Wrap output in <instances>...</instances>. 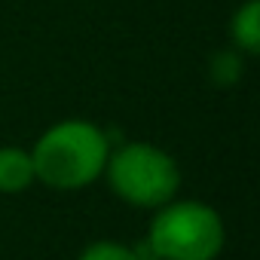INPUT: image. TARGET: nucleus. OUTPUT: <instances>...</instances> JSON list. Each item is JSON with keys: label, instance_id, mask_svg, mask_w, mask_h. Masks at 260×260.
<instances>
[{"label": "nucleus", "instance_id": "f257e3e1", "mask_svg": "<svg viewBox=\"0 0 260 260\" xmlns=\"http://www.w3.org/2000/svg\"><path fill=\"white\" fill-rule=\"evenodd\" d=\"M110 138L92 119L52 122L31 147L34 178L52 190H83L104 175Z\"/></svg>", "mask_w": 260, "mask_h": 260}, {"label": "nucleus", "instance_id": "f03ea898", "mask_svg": "<svg viewBox=\"0 0 260 260\" xmlns=\"http://www.w3.org/2000/svg\"><path fill=\"white\" fill-rule=\"evenodd\" d=\"M110 190L135 208H159L172 202L181 190L178 159L150 141H125L110 147L104 175Z\"/></svg>", "mask_w": 260, "mask_h": 260}, {"label": "nucleus", "instance_id": "7ed1b4c3", "mask_svg": "<svg viewBox=\"0 0 260 260\" xmlns=\"http://www.w3.org/2000/svg\"><path fill=\"white\" fill-rule=\"evenodd\" d=\"M147 248L159 260H214L223 251V217L199 199H172L153 208Z\"/></svg>", "mask_w": 260, "mask_h": 260}, {"label": "nucleus", "instance_id": "20e7f679", "mask_svg": "<svg viewBox=\"0 0 260 260\" xmlns=\"http://www.w3.org/2000/svg\"><path fill=\"white\" fill-rule=\"evenodd\" d=\"M34 159L31 150L16 147V144H4L0 147V193H22L34 184Z\"/></svg>", "mask_w": 260, "mask_h": 260}, {"label": "nucleus", "instance_id": "39448f33", "mask_svg": "<svg viewBox=\"0 0 260 260\" xmlns=\"http://www.w3.org/2000/svg\"><path fill=\"white\" fill-rule=\"evenodd\" d=\"M230 37L245 55L260 52V0H245L230 19Z\"/></svg>", "mask_w": 260, "mask_h": 260}, {"label": "nucleus", "instance_id": "423d86ee", "mask_svg": "<svg viewBox=\"0 0 260 260\" xmlns=\"http://www.w3.org/2000/svg\"><path fill=\"white\" fill-rule=\"evenodd\" d=\"M77 260H141V254L135 248H128L122 242H113V239H98V242H89Z\"/></svg>", "mask_w": 260, "mask_h": 260}]
</instances>
